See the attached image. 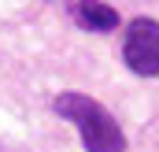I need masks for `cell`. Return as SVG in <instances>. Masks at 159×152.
Instances as JSON below:
<instances>
[{"label":"cell","mask_w":159,"mask_h":152,"mask_svg":"<svg viewBox=\"0 0 159 152\" xmlns=\"http://www.w3.org/2000/svg\"><path fill=\"white\" fill-rule=\"evenodd\" d=\"M122 59L133 74L156 78L159 74V22L148 15L129 19L126 37H122Z\"/></svg>","instance_id":"7a4b0ae2"},{"label":"cell","mask_w":159,"mask_h":152,"mask_svg":"<svg viewBox=\"0 0 159 152\" xmlns=\"http://www.w3.org/2000/svg\"><path fill=\"white\" fill-rule=\"evenodd\" d=\"M70 19L89 34H111L119 26V11L111 4H100V0H78L70 7Z\"/></svg>","instance_id":"3957f363"},{"label":"cell","mask_w":159,"mask_h":152,"mask_svg":"<svg viewBox=\"0 0 159 152\" xmlns=\"http://www.w3.org/2000/svg\"><path fill=\"white\" fill-rule=\"evenodd\" d=\"M52 108H56V115H63V119H70L78 126L85 152H122L126 149L122 126L115 122V115L100 100H93L85 93H59L52 100Z\"/></svg>","instance_id":"6da1fadb"}]
</instances>
